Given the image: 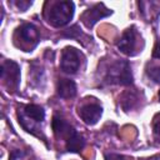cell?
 <instances>
[{
  "instance_id": "1",
  "label": "cell",
  "mask_w": 160,
  "mask_h": 160,
  "mask_svg": "<svg viewBox=\"0 0 160 160\" xmlns=\"http://www.w3.org/2000/svg\"><path fill=\"white\" fill-rule=\"evenodd\" d=\"M131 66L126 60H115L106 70L105 81L108 84L116 85H131L132 84Z\"/></svg>"
},
{
  "instance_id": "2",
  "label": "cell",
  "mask_w": 160,
  "mask_h": 160,
  "mask_svg": "<svg viewBox=\"0 0 160 160\" xmlns=\"http://www.w3.org/2000/svg\"><path fill=\"white\" fill-rule=\"evenodd\" d=\"M75 5L72 1H58L54 2L48 14V21L55 26L61 28L70 22L74 16Z\"/></svg>"
},
{
  "instance_id": "3",
  "label": "cell",
  "mask_w": 160,
  "mask_h": 160,
  "mask_svg": "<svg viewBox=\"0 0 160 160\" xmlns=\"http://www.w3.org/2000/svg\"><path fill=\"white\" fill-rule=\"evenodd\" d=\"M81 54L78 49L72 46H66L61 52L60 60V69L66 74H75L81 62Z\"/></svg>"
},
{
  "instance_id": "4",
  "label": "cell",
  "mask_w": 160,
  "mask_h": 160,
  "mask_svg": "<svg viewBox=\"0 0 160 160\" xmlns=\"http://www.w3.org/2000/svg\"><path fill=\"white\" fill-rule=\"evenodd\" d=\"M1 79L6 84L8 88L18 89L20 84V68L19 65L12 60H6L1 64Z\"/></svg>"
},
{
  "instance_id": "5",
  "label": "cell",
  "mask_w": 160,
  "mask_h": 160,
  "mask_svg": "<svg viewBox=\"0 0 160 160\" xmlns=\"http://www.w3.org/2000/svg\"><path fill=\"white\" fill-rule=\"evenodd\" d=\"M112 11L108 9L102 2L94 5L92 8L88 9L82 15H81V21L86 28H92L100 19H104L109 15H111Z\"/></svg>"
},
{
  "instance_id": "6",
  "label": "cell",
  "mask_w": 160,
  "mask_h": 160,
  "mask_svg": "<svg viewBox=\"0 0 160 160\" xmlns=\"http://www.w3.org/2000/svg\"><path fill=\"white\" fill-rule=\"evenodd\" d=\"M136 42H138L136 31H135L134 28H129V29H126V30L121 34V36H120V39L118 40V44H116V45H118V49H119L121 52L132 56V55L136 54V51H135V49H136Z\"/></svg>"
},
{
  "instance_id": "7",
  "label": "cell",
  "mask_w": 160,
  "mask_h": 160,
  "mask_svg": "<svg viewBox=\"0 0 160 160\" xmlns=\"http://www.w3.org/2000/svg\"><path fill=\"white\" fill-rule=\"evenodd\" d=\"M78 114L85 124L95 125L101 118L102 108L96 102H90V104H85L81 108H79Z\"/></svg>"
},
{
  "instance_id": "8",
  "label": "cell",
  "mask_w": 160,
  "mask_h": 160,
  "mask_svg": "<svg viewBox=\"0 0 160 160\" xmlns=\"http://www.w3.org/2000/svg\"><path fill=\"white\" fill-rule=\"evenodd\" d=\"M18 36L24 42L31 46H35L39 41V31L32 24H24L18 29Z\"/></svg>"
},
{
  "instance_id": "9",
  "label": "cell",
  "mask_w": 160,
  "mask_h": 160,
  "mask_svg": "<svg viewBox=\"0 0 160 160\" xmlns=\"http://www.w3.org/2000/svg\"><path fill=\"white\" fill-rule=\"evenodd\" d=\"M51 126H52V131L55 134L56 138H60V139H68L74 131L75 129L62 118L55 115L52 118V122H51Z\"/></svg>"
},
{
  "instance_id": "10",
  "label": "cell",
  "mask_w": 160,
  "mask_h": 160,
  "mask_svg": "<svg viewBox=\"0 0 160 160\" xmlns=\"http://www.w3.org/2000/svg\"><path fill=\"white\" fill-rule=\"evenodd\" d=\"M58 95L62 99H71L76 95V84L70 79H60L58 82Z\"/></svg>"
},
{
  "instance_id": "11",
  "label": "cell",
  "mask_w": 160,
  "mask_h": 160,
  "mask_svg": "<svg viewBox=\"0 0 160 160\" xmlns=\"http://www.w3.org/2000/svg\"><path fill=\"white\" fill-rule=\"evenodd\" d=\"M66 150L70 152H80L85 146V139L76 130L65 140Z\"/></svg>"
},
{
  "instance_id": "12",
  "label": "cell",
  "mask_w": 160,
  "mask_h": 160,
  "mask_svg": "<svg viewBox=\"0 0 160 160\" xmlns=\"http://www.w3.org/2000/svg\"><path fill=\"white\" fill-rule=\"evenodd\" d=\"M28 119H30L34 122H42L45 119V111L41 106L35 105V104H29L26 105L22 111H21Z\"/></svg>"
},
{
  "instance_id": "13",
  "label": "cell",
  "mask_w": 160,
  "mask_h": 160,
  "mask_svg": "<svg viewBox=\"0 0 160 160\" xmlns=\"http://www.w3.org/2000/svg\"><path fill=\"white\" fill-rule=\"evenodd\" d=\"M136 102H138V96H136V94L134 91H128L121 98V106L126 111H129L130 109H132L136 105Z\"/></svg>"
},
{
  "instance_id": "14",
  "label": "cell",
  "mask_w": 160,
  "mask_h": 160,
  "mask_svg": "<svg viewBox=\"0 0 160 160\" xmlns=\"http://www.w3.org/2000/svg\"><path fill=\"white\" fill-rule=\"evenodd\" d=\"M81 35V30L78 25H72L70 29L65 30L64 32H61V36L62 38H70V39H75V38H79Z\"/></svg>"
},
{
  "instance_id": "15",
  "label": "cell",
  "mask_w": 160,
  "mask_h": 160,
  "mask_svg": "<svg viewBox=\"0 0 160 160\" xmlns=\"http://www.w3.org/2000/svg\"><path fill=\"white\" fill-rule=\"evenodd\" d=\"M148 75L154 82H160V66L150 68L148 70Z\"/></svg>"
},
{
  "instance_id": "16",
  "label": "cell",
  "mask_w": 160,
  "mask_h": 160,
  "mask_svg": "<svg viewBox=\"0 0 160 160\" xmlns=\"http://www.w3.org/2000/svg\"><path fill=\"white\" fill-rule=\"evenodd\" d=\"M14 4H15V5H16V6L20 9V10H22V11H25V10H26L29 6H31V5H32V2H31V1H24V0L15 1Z\"/></svg>"
},
{
  "instance_id": "17",
  "label": "cell",
  "mask_w": 160,
  "mask_h": 160,
  "mask_svg": "<svg viewBox=\"0 0 160 160\" xmlns=\"http://www.w3.org/2000/svg\"><path fill=\"white\" fill-rule=\"evenodd\" d=\"M22 156H24V152L21 150H18V149L11 150V152H10V160H19Z\"/></svg>"
},
{
  "instance_id": "18",
  "label": "cell",
  "mask_w": 160,
  "mask_h": 160,
  "mask_svg": "<svg viewBox=\"0 0 160 160\" xmlns=\"http://www.w3.org/2000/svg\"><path fill=\"white\" fill-rule=\"evenodd\" d=\"M154 134H155L156 139L160 141V119H156L154 121Z\"/></svg>"
},
{
  "instance_id": "19",
  "label": "cell",
  "mask_w": 160,
  "mask_h": 160,
  "mask_svg": "<svg viewBox=\"0 0 160 160\" xmlns=\"http://www.w3.org/2000/svg\"><path fill=\"white\" fill-rule=\"evenodd\" d=\"M105 160H125L122 155L119 154H105Z\"/></svg>"
},
{
  "instance_id": "20",
  "label": "cell",
  "mask_w": 160,
  "mask_h": 160,
  "mask_svg": "<svg viewBox=\"0 0 160 160\" xmlns=\"http://www.w3.org/2000/svg\"><path fill=\"white\" fill-rule=\"evenodd\" d=\"M152 56L156 58V59H160V41L156 42V45L154 48V51H152Z\"/></svg>"
},
{
  "instance_id": "21",
  "label": "cell",
  "mask_w": 160,
  "mask_h": 160,
  "mask_svg": "<svg viewBox=\"0 0 160 160\" xmlns=\"http://www.w3.org/2000/svg\"><path fill=\"white\" fill-rule=\"evenodd\" d=\"M159 98H160V92H159Z\"/></svg>"
}]
</instances>
